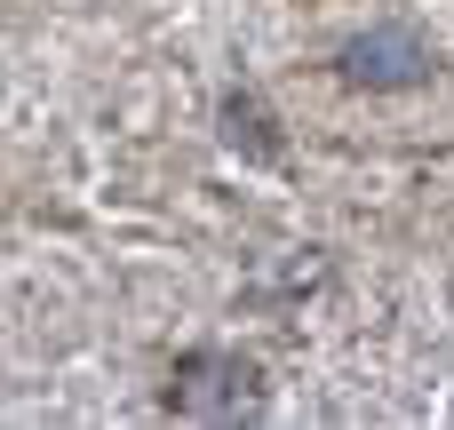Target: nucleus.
<instances>
[{
    "label": "nucleus",
    "instance_id": "f257e3e1",
    "mask_svg": "<svg viewBox=\"0 0 454 430\" xmlns=\"http://www.w3.org/2000/svg\"><path fill=\"white\" fill-rule=\"evenodd\" d=\"M343 64H351V80H367V88H407V80H423V48H415V32H367V40H351L343 48Z\"/></svg>",
    "mask_w": 454,
    "mask_h": 430
}]
</instances>
